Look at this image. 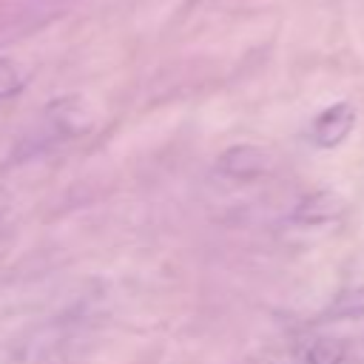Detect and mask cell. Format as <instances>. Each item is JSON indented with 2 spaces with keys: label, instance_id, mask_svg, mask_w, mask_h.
I'll use <instances>...</instances> for the list:
<instances>
[{
  "label": "cell",
  "instance_id": "1",
  "mask_svg": "<svg viewBox=\"0 0 364 364\" xmlns=\"http://www.w3.org/2000/svg\"><path fill=\"white\" fill-rule=\"evenodd\" d=\"M353 125H355V108L350 102H336V105L324 108L321 114H316V119L310 122L307 136L318 148H333V145L347 139Z\"/></svg>",
  "mask_w": 364,
  "mask_h": 364
},
{
  "label": "cell",
  "instance_id": "4",
  "mask_svg": "<svg viewBox=\"0 0 364 364\" xmlns=\"http://www.w3.org/2000/svg\"><path fill=\"white\" fill-rule=\"evenodd\" d=\"M23 82H26V77H23L20 65L11 60H0V97L17 94L23 88Z\"/></svg>",
  "mask_w": 364,
  "mask_h": 364
},
{
  "label": "cell",
  "instance_id": "2",
  "mask_svg": "<svg viewBox=\"0 0 364 364\" xmlns=\"http://www.w3.org/2000/svg\"><path fill=\"white\" fill-rule=\"evenodd\" d=\"M304 364H341L344 361V344L338 338H316L301 353Z\"/></svg>",
  "mask_w": 364,
  "mask_h": 364
},
{
  "label": "cell",
  "instance_id": "3",
  "mask_svg": "<svg viewBox=\"0 0 364 364\" xmlns=\"http://www.w3.org/2000/svg\"><path fill=\"white\" fill-rule=\"evenodd\" d=\"M330 316L333 318H364V284L338 296L330 307Z\"/></svg>",
  "mask_w": 364,
  "mask_h": 364
}]
</instances>
